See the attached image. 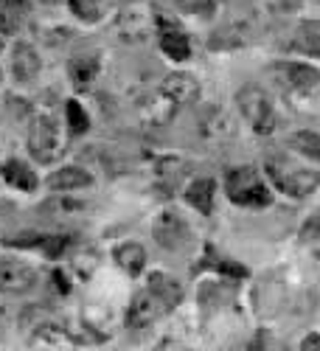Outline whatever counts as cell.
<instances>
[{
    "label": "cell",
    "mask_w": 320,
    "mask_h": 351,
    "mask_svg": "<svg viewBox=\"0 0 320 351\" xmlns=\"http://www.w3.org/2000/svg\"><path fill=\"white\" fill-rule=\"evenodd\" d=\"M40 242H42V233H20V237H9L6 239V245L9 247H40Z\"/></svg>",
    "instance_id": "cell-29"
},
{
    "label": "cell",
    "mask_w": 320,
    "mask_h": 351,
    "mask_svg": "<svg viewBox=\"0 0 320 351\" xmlns=\"http://www.w3.org/2000/svg\"><path fill=\"white\" fill-rule=\"evenodd\" d=\"M40 68H42V62H40V53H37V48L34 45H17L14 51H12V71H14V79L17 82H32V79H37V73H40Z\"/></svg>",
    "instance_id": "cell-12"
},
{
    "label": "cell",
    "mask_w": 320,
    "mask_h": 351,
    "mask_svg": "<svg viewBox=\"0 0 320 351\" xmlns=\"http://www.w3.org/2000/svg\"><path fill=\"white\" fill-rule=\"evenodd\" d=\"M217 270L225 273V276H234V278H245L247 276V267L236 265V261H227V258H219L217 261Z\"/></svg>",
    "instance_id": "cell-30"
},
{
    "label": "cell",
    "mask_w": 320,
    "mask_h": 351,
    "mask_svg": "<svg viewBox=\"0 0 320 351\" xmlns=\"http://www.w3.org/2000/svg\"><path fill=\"white\" fill-rule=\"evenodd\" d=\"M99 73V56L96 53H76L71 60V79L76 84H90Z\"/></svg>",
    "instance_id": "cell-22"
},
{
    "label": "cell",
    "mask_w": 320,
    "mask_h": 351,
    "mask_svg": "<svg viewBox=\"0 0 320 351\" xmlns=\"http://www.w3.org/2000/svg\"><path fill=\"white\" fill-rule=\"evenodd\" d=\"M160 48H163V53L169 56V60H174V62H186L188 56H191V45H188V40H186V34L177 32V28H166V25H163Z\"/></svg>",
    "instance_id": "cell-18"
},
{
    "label": "cell",
    "mask_w": 320,
    "mask_h": 351,
    "mask_svg": "<svg viewBox=\"0 0 320 351\" xmlns=\"http://www.w3.org/2000/svg\"><path fill=\"white\" fill-rule=\"evenodd\" d=\"M34 32L45 45H60L71 37V28H65L62 23H42V28H34Z\"/></svg>",
    "instance_id": "cell-26"
},
{
    "label": "cell",
    "mask_w": 320,
    "mask_h": 351,
    "mask_svg": "<svg viewBox=\"0 0 320 351\" xmlns=\"http://www.w3.org/2000/svg\"><path fill=\"white\" fill-rule=\"evenodd\" d=\"M3 180H6L9 186L20 189V191H34V189L40 186L37 174L28 169L25 163H20V160H6V163H3Z\"/></svg>",
    "instance_id": "cell-19"
},
{
    "label": "cell",
    "mask_w": 320,
    "mask_h": 351,
    "mask_svg": "<svg viewBox=\"0 0 320 351\" xmlns=\"http://www.w3.org/2000/svg\"><path fill=\"white\" fill-rule=\"evenodd\" d=\"M301 348H304V351H309V348L320 351V335H306L304 343H301Z\"/></svg>",
    "instance_id": "cell-31"
},
{
    "label": "cell",
    "mask_w": 320,
    "mask_h": 351,
    "mask_svg": "<svg viewBox=\"0 0 320 351\" xmlns=\"http://www.w3.org/2000/svg\"><path fill=\"white\" fill-rule=\"evenodd\" d=\"M236 101H239V110L245 115V121L253 127L256 135H270L275 130V110L267 99V93L261 90L256 84H245L242 90L236 93Z\"/></svg>",
    "instance_id": "cell-4"
},
{
    "label": "cell",
    "mask_w": 320,
    "mask_h": 351,
    "mask_svg": "<svg viewBox=\"0 0 320 351\" xmlns=\"http://www.w3.org/2000/svg\"><path fill=\"white\" fill-rule=\"evenodd\" d=\"M160 93H163L166 99H171L177 107H186V104L197 101V96H199V82H197L194 76H188V73H171V76H166V79L160 82Z\"/></svg>",
    "instance_id": "cell-10"
},
{
    "label": "cell",
    "mask_w": 320,
    "mask_h": 351,
    "mask_svg": "<svg viewBox=\"0 0 320 351\" xmlns=\"http://www.w3.org/2000/svg\"><path fill=\"white\" fill-rule=\"evenodd\" d=\"M152 237H155V242H158L160 247L177 250V247L188 239V225H186V219H183L177 211L166 208L163 214H158V219H155V225H152Z\"/></svg>",
    "instance_id": "cell-8"
},
{
    "label": "cell",
    "mask_w": 320,
    "mask_h": 351,
    "mask_svg": "<svg viewBox=\"0 0 320 351\" xmlns=\"http://www.w3.org/2000/svg\"><path fill=\"white\" fill-rule=\"evenodd\" d=\"M71 335L62 329V326H53V324H45V326H40L37 332H34V337H32V348H65V346H71Z\"/></svg>",
    "instance_id": "cell-21"
},
{
    "label": "cell",
    "mask_w": 320,
    "mask_h": 351,
    "mask_svg": "<svg viewBox=\"0 0 320 351\" xmlns=\"http://www.w3.org/2000/svg\"><path fill=\"white\" fill-rule=\"evenodd\" d=\"M65 121H68V127H71L73 135H84L87 127H90V119H87L84 107L79 101H73V99L65 104Z\"/></svg>",
    "instance_id": "cell-25"
},
{
    "label": "cell",
    "mask_w": 320,
    "mask_h": 351,
    "mask_svg": "<svg viewBox=\"0 0 320 351\" xmlns=\"http://www.w3.org/2000/svg\"><path fill=\"white\" fill-rule=\"evenodd\" d=\"M281 71V79L286 87H293L298 93H312L320 87V73L312 68V65H304V62H286L278 68Z\"/></svg>",
    "instance_id": "cell-11"
},
{
    "label": "cell",
    "mask_w": 320,
    "mask_h": 351,
    "mask_svg": "<svg viewBox=\"0 0 320 351\" xmlns=\"http://www.w3.org/2000/svg\"><path fill=\"white\" fill-rule=\"evenodd\" d=\"M68 146V138L53 115H34L32 127H28V152H32L40 163H53L60 160Z\"/></svg>",
    "instance_id": "cell-1"
},
{
    "label": "cell",
    "mask_w": 320,
    "mask_h": 351,
    "mask_svg": "<svg viewBox=\"0 0 320 351\" xmlns=\"http://www.w3.org/2000/svg\"><path fill=\"white\" fill-rule=\"evenodd\" d=\"M289 146H293L295 152L312 158V160H320V132L315 130H301L289 138Z\"/></svg>",
    "instance_id": "cell-23"
},
{
    "label": "cell",
    "mask_w": 320,
    "mask_h": 351,
    "mask_svg": "<svg viewBox=\"0 0 320 351\" xmlns=\"http://www.w3.org/2000/svg\"><path fill=\"white\" fill-rule=\"evenodd\" d=\"M214 194H217V183L211 178H199L194 183H188L186 189V202L191 208H197L199 214H211L214 208Z\"/></svg>",
    "instance_id": "cell-16"
},
{
    "label": "cell",
    "mask_w": 320,
    "mask_h": 351,
    "mask_svg": "<svg viewBox=\"0 0 320 351\" xmlns=\"http://www.w3.org/2000/svg\"><path fill=\"white\" fill-rule=\"evenodd\" d=\"M0 48H3V43H0Z\"/></svg>",
    "instance_id": "cell-34"
},
{
    "label": "cell",
    "mask_w": 320,
    "mask_h": 351,
    "mask_svg": "<svg viewBox=\"0 0 320 351\" xmlns=\"http://www.w3.org/2000/svg\"><path fill=\"white\" fill-rule=\"evenodd\" d=\"M199 132L208 141H222L225 135H230V121L225 119V112L217 107H208L206 115H199Z\"/></svg>",
    "instance_id": "cell-20"
},
{
    "label": "cell",
    "mask_w": 320,
    "mask_h": 351,
    "mask_svg": "<svg viewBox=\"0 0 320 351\" xmlns=\"http://www.w3.org/2000/svg\"><path fill=\"white\" fill-rule=\"evenodd\" d=\"M42 3H56V0H42Z\"/></svg>",
    "instance_id": "cell-32"
},
{
    "label": "cell",
    "mask_w": 320,
    "mask_h": 351,
    "mask_svg": "<svg viewBox=\"0 0 320 351\" xmlns=\"http://www.w3.org/2000/svg\"><path fill=\"white\" fill-rule=\"evenodd\" d=\"M71 12L84 23H96L107 12V0H71Z\"/></svg>",
    "instance_id": "cell-24"
},
{
    "label": "cell",
    "mask_w": 320,
    "mask_h": 351,
    "mask_svg": "<svg viewBox=\"0 0 320 351\" xmlns=\"http://www.w3.org/2000/svg\"><path fill=\"white\" fill-rule=\"evenodd\" d=\"M166 312H169L166 304L155 295L152 289H140V292H135V298H132V304L127 309V326L143 329V326L155 324V320H160Z\"/></svg>",
    "instance_id": "cell-6"
},
{
    "label": "cell",
    "mask_w": 320,
    "mask_h": 351,
    "mask_svg": "<svg viewBox=\"0 0 320 351\" xmlns=\"http://www.w3.org/2000/svg\"><path fill=\"white\" fill-rule=\"evenodd\" d=\"M147 289H152V292H155V295L166 304V309H169V312L183 301V289H180V284L174 281L171 276H166V273H152V276H149V287H147Z\"/></svg>",
    "instance_id": "cell-17"
},
{
    "label": "cell",
    "mask_w": 320,
    "mask_h": 351,
    "mask_svg": "<svg viewBox=\"0 0 320 351\" xmlns=\"http://www.w3.org/2000/svg\"><path fill=\"white\" fill-rule=\"evenodd\" d=\"M174 112H177V104H174L171 99H166L160 90L143 96L138 101V119L147 127H166L174 119Z\"/></svg>",
    "instance_id": "cell-9"
},
{
    "label": "cell",
    "mask_w": 320,
    "mask_h": 351,
    "mask_svg": "<svg viewBox=\"0 0 320 351\" xmlns=\"http://www.w3.org/2000/svg\"><path fill=\"white\" fill-rule=\"evenodd\" d=\"M37 281V273L32 265H25L20 258H0V292H9V295H20L28 292Z\"/></svg>",
    "instance_id": "cell-7"
},
{
    "label": "cell",
    "mask_w": 320,
    "mask_h": 351,
    "mask_svg": "<svg viewBox=\"0 0 320 351\" xmlns=\"http://www.w3.org/2000/svg\"><path fill=\"white\" fill-rule=\"evenodd\" d=\"M28 17H32V3H28V0H6V3L0 6V32L3 34L20 32L28 23Z\"/></svg>",
    "instance_id": "cell-14"
},
{
    "label": "cell",
    "mask_w": 320,
    "mask_h": 351,
    "mask_svg": "<svg viewBox=\"0 0 320 351\" xmlns=\"http://www.w3.org/2000/svg\"><path fill=\"white\" fill-rule=\"evenodd\" d=\"M0 82H3V73H0Z\"/></svg>",
    "instance_id": "cell-33"
},
{
    "label": "cell",
    "mask_w": 320,
    "mask_h": 351,
    "mask_svg": "<svg viewBox=\"0 0 320 351\" xmlns=\"http://www.w3.org/2000/svg\"><path fill=\"white\" fill-rule=\"evenodd\" d=\"M40 247L45 250L48 258H60V256L68 250V239H65V237H42Z\"/></svg>",
    "instance_id": "cell-28"
},
{
    "label": "cell",
    "mask_w": 320,
    "mask_h": 351,
    "mask_svg": "<svg viewBox=\"0 0 320 351\" xmlns=\"http://www.w3.org/2000/svg\"><path fill=\"white\" fill-rule=\"evenodd\" d=\"M155 28V17L147 6H127L119 20H115V32L124 43H143Z\"/></svg>",
    "instance_id": "cell-5"
},
{
    "label": "cell",
    "mask_w": 320,
    "mask_h": 351,
    "mask_svg": "<svg viewBox=\"0 0 320 351\" xmlns=\"http://www.w3.org/2000/svg\"><path fill=\"white\" fill-rule=\"evenodd\" d=\"M298 48L306 51V53L320 56V28L317 25H306L304 32L298 34Z\"/></svg>",
    "instance_id": "cell-27"
},
{
    "label": "cell",
    "mask_w": 320,
    "mask_h": 351,
    "mask_svg": "<svg viewBox=\"0 0 320 351\" xmlns=\"http://www.w3.org/2000/svg\"><path fill=\"white\" fill-rule=\"evenodd\" d=\"M90 183H93V178L79 166H65L60 171H53L45 180V186L53 191H76V189H87Z\"/></svg>",
    "instance_id": "cell-13"
},
{
    "label": "cell",
    "mask_w": 320,
    "mask_h": 351,
    "mask_svg": "<svg viewBox=\"0 0 320 351\" xmlns=\"http://www.w3.org/2000/svg\"><path fill=\"white\" fill-rule=\"evenodd\" d=\"M115 265H119L127 276H140L143 267H147V250H143L138 242H124L115 247Z\"/></svg>",
    "instance_id": "cell-15"
},
{
    "label": "cell",
    "mask_w": 320,
    "mask_h": 351,
    "mask_svg": "<svg viewBox=\"0 0 320 351\" xmlns=\"http://www.w3.org/2000/svg\"><path fill=\"white\" fill-rule=\"evenodd\" d=\"M264 169H267V178L289 197L304 199L312 191H317V186H320V171H312V169H304V166H293L284 158H270L264 163Z\"/></svg>",
    "instance_id": "cell-2"
},
{
    "label": "cell",
    "mask_w": 320,
    "mask_h": 351,
    "mask_svg": "<svg viewBox=\"0 0 320 351\" xmlns=\"http://www.w3.org/2000/svg\"><path fill=\"white\" fill-rule=\"evenodd\" d=\"M225 194L242 208H264V206H270V191H267L264 183H261L258 171L253 166H242V169L227 171Z\"/></svg>",
    "instance_id": "cell-3"
}]
</instances>
